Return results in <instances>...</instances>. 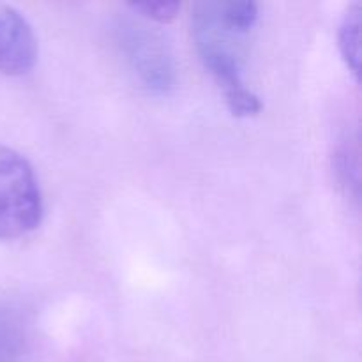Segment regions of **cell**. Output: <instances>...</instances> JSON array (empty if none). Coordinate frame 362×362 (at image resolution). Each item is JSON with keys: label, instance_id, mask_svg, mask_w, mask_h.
I'll list each match as a JSON object with an SVG mask.
<instances>
[{"label": "cell", "instance_id": "1", "mask_svg": "<svg viewBox=\"0 0 362 362\" xmlns=\"http://www.w3.org/2000/svg\"><path fill=\"white\" fill-rule=\"evenodd\" d=\"M226 20L221 2H197L191 7V35L198 57L223 87L225 98L246 88L243 81L244 35Z\"/></svg>", "mask_w": 362, "mask_h": 362}, {"label": "cell", "instance_id": "2", "mask_svg": "<svg viewBox=\"0 0 362 362\" xmlns=\"http://www.w3.org/2000/svg\"><path fill=\"white\" fill-rule=\"evenodd\" d=\"M42 211L41 187L28 159L0 145V240L37 228Z\"/></svg>", "mask_w": 362, "mask_h": 362}, {"label": "cell", "instance_id": "3", "mask_svg": "<svg viewBox=\"0 0 362 362\" xmlns=\"http://www.w3.org/2000/svg\"><path fill=\"white\" fill-rule=\"evenodd\" d=\"M113 34L127 66L147 90L168 94L175 87L177 64L172 46L158 28L124 16L115 21Z\"/></svg>", "mask_w": 362, "mask_h": 362}, {"label": "cell", "instance_id": "4", "mask_svg": "<svg viewBox=\"0 0 362 362\" xmlns=\"http://www.w3.org/2000/svg\"><path fill=\"white\" fill-rule=\"evenodd\" d=\"M37 60V39L27 18L13 6L0 4V73L20 76Z\"/></svg>", "mask_w": 362, "mask_h": 362}, {"label": "cell", "instance_id": "5", "mask_svg": "<svg viewBox=\"0 0 362 362\" xmlns=\"http://www.w3.org/2000/svg\"><path fill=\"white\" fill-rule=\"evenodd\" d=\"M361 25L362 6L361 2H354L343 14V20L339 23L338 46L356 80H359L361 74Z\"/></svg>", "mask_w": 362, "mask_h": 362}, {"label": "cell", "instance_id": "6", "mask_svg": "<svg viewBox=\"0 0 362 362\" xmlns=\"http://www.w3.org/2000/svg\"><path fill=\"white\" fill-rule=\"evenodd\" d=\"M25 322L18 310L0 304V362H18L23 352Z\"/></svg>", "mask_w": 362, "mask_h": 362}, {"label": "cell", "instance_id": "7", "mask_svg": "<svg viewBox=\"0 0 362 362\" xmlns=\"http://www.w3.org/2000/svg\"><path fill=\"white\" fill-rule=\"evenodd\" d=\"M334 172L346 194L359 200V147L357 136L343 138L334 154Z\"/></svg>", "mask_w": 362, "mask_h": 362}, {"label": "cell", "instance_id": "8", "mask_svg": "<svg viewBox=\"0 0 362 362\" xmlns=\"http://www.w3.org/2000/svg\"><path fill=\"white\" fill-rule=\"evenodd\" d=\"M129 7L147 20L168 23L177 16L180 4L175 0H141V2H131Z\"/></svg>", "mask_w": 362, "mask_h": 362}, {"label": "cell", "instance_id": "9", "mask_svg": "<svg viewBox=\"0 0 362 362\" xmlns=\"http://www.w3.org/2000/svg\"><path fill=\"white\" fill-rule=\"evenodd\" d=\"M226 106H228L230 112L235 117H250L257 115L262 110V101L255 92H251L250 88H243V90L235 92V94L225 98Z\"/></svg>", "mask_w": 362, "mask_h": 362}]
</instances>
